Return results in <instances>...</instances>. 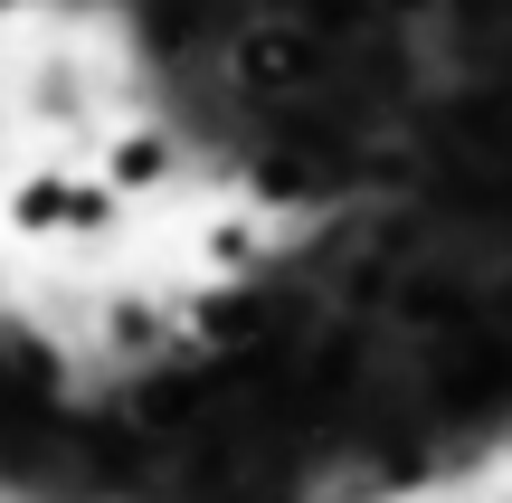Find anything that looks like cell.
<instances>
[{"mask_svg":"<svg viewBox=\"0 0 512 503\" xmlns=\"http://www.w3.org/2000/svg\"><path fill=\"white\" fill-rule=\"evenodd\" d=\"M181 266L200 285H256V276H275V209L256 200V190L209 200L200 219H190V238H181Z\"/></svg>","mask_w":512,"mask_h":503,"instance_id":"obj_1","label":"cell"},{"mask_svg":"<svg viewBox=\"0 0 512 503\" xmlns=\"http://www.w3.org/2000/svg\"><path fill=\"white\" fill-rule=\"evenodd\" d=\"M95 171H105L133 209H162V200H181L190 171H209V162H200V143H190V124L162 114V124H114L105 143H95Z\"/></svg>","mask_w":512,"mask_h":503,"instance_id":"obj_2","label":"cell"},{"mask_svg":"<svg viewBox=\"0 0 512 503\" xmlns=\"http://www.w3.org/2000/svg\"><path fill=\"white\" fill-rule=\"evenodd\" d=\"M494 503H512V466H503V475H494Z\"/></svg>","mask_w":512,"mask_h":503,"instance_id":"obj_3","label":"cell"}]
</instances>
